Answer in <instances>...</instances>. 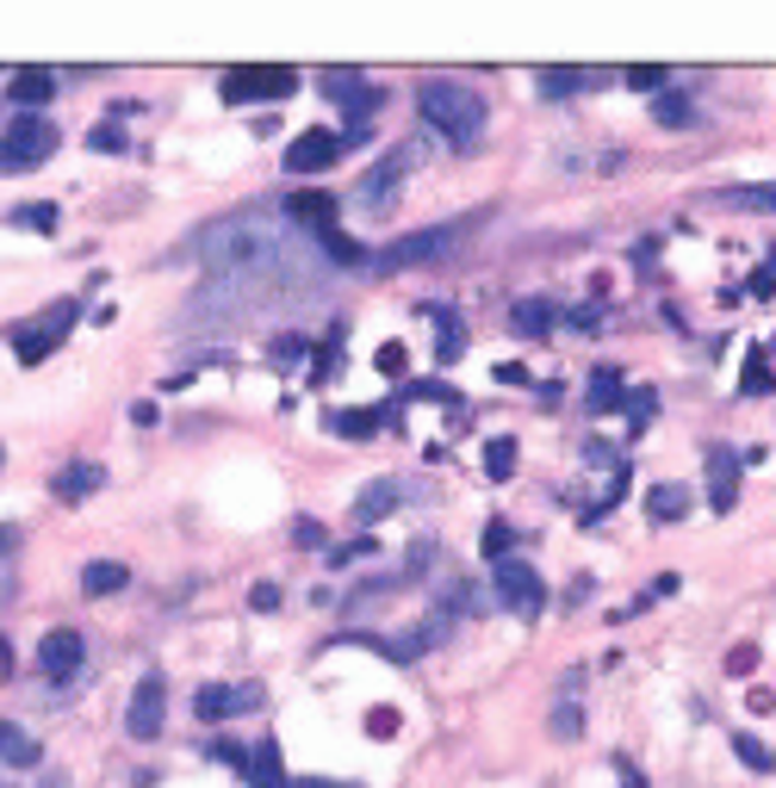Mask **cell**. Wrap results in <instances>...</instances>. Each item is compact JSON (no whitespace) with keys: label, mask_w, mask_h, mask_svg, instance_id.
I'll return each instance as SVG.
<instances>
[{"label":"cell","mask_w":776,"mask_h":788,"mask_svg":"<svg viewBox=\"0 0 776 788\" xmlns=\"http://www.w3.org/2000/svg\"><path fill=\"white\" fill-rule=\"evenodd\" d=\"M745 708H752V714H771L776 695H771V690H752V695H745Z\"/></svg>","instance_id":"c3c4849f"},{"label":"cell","mask_w":776,"mask_h":788,"mask_svg":"<svg viewBox=\"0 0 776 788\" xmlns=\"http://www.w3.org/2000/svg\"><path fill=\"white\" fill-rule=\"evenodd\" d=\"M423 310L435 317V324H442V342H435V348H442V361H460V354H466V329H460V317H454L447 305H423Z\"/></svg>","instance_id":"83f0119b"},{"label":"cell","mask_w":776,"mask_h":788,"mask_svg":"<svg viewBox=\"0 0 776 788\" xmlns=\"http://www.w3.org/2000/svg\"><path fill=\"white\" fill-rule=\"evenodd\" d=\"M460 236V224H435V231H416V236H404L398 249H386L379 255V268H410V261H435V255H447V243Z\"/></svg>","instance_id":"7c38bea8"},{"label":"cell","mask_w":776,"mask_h":788,"mask_svg":"<svg viewBox=\"0 0 776 788\" xmlns=\"http://www.w3.org/2000/svg\"><path fill=\"white\" fill-rule=\"evenodd\" d=\"M57 125L44 113H20L7 131H0V174H32V168H44L50 155H57Z\"/></svg>","instance_id":"7a4b0ae2"},{"label":"cell","mask_w":776,"mask_h":788,"mask_svg":"<svg viewBox=\"0 0 776 788\" xmlns=\"http://www.w3.org/2000/svg\"><path fill=\"white\" fill-rule=\"evenodd\" d=\"M621 788H646V783H640V769L627 764V757H621Z\"/></svg>","instance_id":"f907efd6"},{"label":"cell","mask_w":776,"mask_h":788,"mask_svg":"<svg viewBox=\"0 0 776 788\" xmlns=\"http://www.w3.org/2000/svg\"><path fill=\"white\" fill-rule=\"evenodd\" d=\"M317 243H324V255H330V261H342V268H367V249H361L354 236H342V231H324V236H317Z\"/></svg>","instance_id":"f1b7e54d"},{"label":"cell","mask_w":776,"mask_h":788,"mask_svg":"<svg viewBox=\"0 0 776 788\" xmlns=\"http://www.w3.org/2000/svg\"><path fill=\"white\" fill-rule=\"evenodd\" d=\"M584 69H572V62H553V69H541V94L546 99H572V94H584Z\"/></svg>","instance_id":"484cf974"},{"label":"cell","mask_w":776,"mask_h":788,"mask_svg":"<svg viewBox=\"0 0 776 788\" xmlns=\"http://www.w3.org/2000/svg\"><path fill=\"white\" fill-rule=\"evenodd\" d=\"M398 174H404V150L391 155V162H379V168L361 180V199H367V212H386V205H391V187H398Z\"/></svg>","instance_id":"d6986e66"},{"label":"cell","mask_w":776,"mask_h":788,"mask_svg":"<svg viewBox=\"0 0 776 788\" xmlns=\"http://www.w3.org/2000/svg\"><path fill=\"white\" fill-rule=\"evenodd\" d=\"M652 118H659V125H690V118H696V106H690L678 87H665V94L652 99Z\"/></svg>","instance_id":"1f68e13d"},{"label":"cell","mask_w":776,"mask_h":788,"mask_svg":"<svg viewBox=\"0 0 776 788\" xmlns=\"http://www.w3.org/2000/svg\"><path fill=\"white\" fill-rule=\"evenodd\" d=\"M584 404H590V410H621V404H627V398H621V373H615V366H602V373H597V385H590V398H584Z\"/></svg>","instance_id":"f546056e"},{"label":"cell","mask_w":776,"mask_h":788,"mask_svg":"<svg viewBox=\"0 0 776 788\" xmlns=\"http://www.w3.org/2000/svg\"><path fill=\"white\" fill-rule=\"evenodd\" d=\"M87 143H94L99 155H125V150H131V137L118 131V118H106V125H94V137H87Z\"/></svg>","instance_id":"d590c367"},{"label":"cell","mask_w":776,"mask_h":788,"mask_svg":"<svg viewBox=\"0 0 776 788\" xmlns=\"http://www.w3.org/2000/svg\"><path fill=\"white\" fill-rule=\"evenodd\" d=\"M162 720H168V683H162V677H143V683L131 690L125 732H131V739H155V732H162Z\"/></svg>","instance_id":"30bf717a"},{"label":"cell","mask_w":776,"mask_h":788,"mask_svg":"<svg viewBox=\"0 0 776 788\" xmlns=\"http://www.w3.org/2000/svg\"><path fill=\"white\" fill-rule=\"evenodd\" d=\"M739 391H745V398H771V391H776V373H771V354H764V342L745 348V373H739Z\"/></svg>","instance_id":"ffe728a7"},{"label":"cell","mask_w":776,"mask_h":788,"mask_svg":"<svg viewBox=\"0 0 776 788\" xmlns=\"http://www.w3.org/2000/svg\"><path fill=\"white\" fill-rule=\"evenodd\" d=\"M646 516L659 521H683L690 516V491H683V484H659V491H646Z\"/></svg>","instance_id":"44dd1931"},{"label":"cell","mask_w":776,"mask_h":788,"mask_svg":"<svg viewBox=\"0 0 776 788\" xmlns=\"http://www.w3.org/2000/svg\"><path fill=\"white\" fill-rule=\"evenodd\" d=\"M249 609H255V615H273V609H280V584H255Z\"/></svg>","instance_id":"60d3db41"},{"label":"cell","mask_w":776,"mask_h":788,"mask_svg":"<svg viewBox=\"0 0 776 788\" xmlns=\"http://www.w3.org/2000/svg\"><path fill=\"white\" fill-rule=\"evenodd\" d=\"M479 546H485V558H497V565H504V558H509V546H516V528H509V521H491Z\"/></svg>","instance_id":"8d00e7d4"},{"label":"cell","mask_w":776,"mask_h":788,"mask_svg":"<svg viewBox=\"0 0 776 788\" xmlns=\"http://www.w3.org/2000/svg\"><path fill=\"white\" fill-rule=\"evenodd\" d=\"M776 292V261H764V268L752 273V286H745V298H771Z\"/></svg>","instance_id":"7bdbcfd3"},{"label":"cell","mask_w":776,"mask_h":788,"mask_svg":"<svg viewBox=\"0 0 776 788\" xmlns=\"http://www.w3.org/2000/svg\"><path fill=\"white\" fill-rule=\"evenodd\" d=\"M7 99H13V106H25V113H38V106H50V99H57V75H50V69H20V75H13V87H7Z\"/></svg>","instance_id":"5bb4252c"},{"label":"cell","mask_w":776,"mask_h":788,"mask_svg":"<svg viewBox=\"0 0 776 788\" xmlns=\"http://www.w3.org/2000/svg\"><path fill=\"white\" fill-rule=\"evenodd\" d=\"M720 205H733V212H776V180H752V187H727V192H720Z\"/></svg>","instance_id":"cb8c5ba5"},{"label":"cell","mask_w":776,"mask_h":788,"mask_svg":"<svg viewBox=\"0 0 776 788\" xmlns=\"http://www.w3.org/2000/svg\"><path fill=\"white\" fill-rule=\"evenodd\" d=\"M733 757H739L745 769H757V776H771V769H776V751L764 745L757 732H733Z\"/></svg>","instance_id":"4316f807"},{"label":"cell","mask_w":776,"mask_h":788,"mask_svg":"<svg viewBox=\"0 0 776 788\" xmlns=\"http://www.w3.org/2000/svg\"><path fill=\"white\" fill-rule=\"evenodd\" d=\"M497 379H504V385H522L528 366H522V361H504V366H497Z\"/></svg>","instance_id":"7dc6e473"},{"label":"cell","mask_w":776,"mask_h":788,"mask_svg":"<svg viewBox=\"0 0 776 788\" xmlns=\"http://www.w3.org/2000/svg\"><path fill=\"white\" fill-rule=\"evenodd\" d=\"M305 354H310V342H305V336H292V329L268 342V361H273V366H298Z\"/></svg>","instance_id":"e575fe53"},{"label":"cell","mask_w":776,"mask_h":788,"mask_svg":"<svg viewBox=\"0 0 776 788\" xmlns=\"http://www.w3.org/2000/svg\"><path fill=\"white\" fill-rule=\"evenodd\" d=\"M621 81H627L634 94H665V87H671V75H665L659 62H634V69H621Z\"/></svg>","instance_id":"4dcf8cb0"},{"label":"cell","mask_w":776,"mask_h":788,"mask_svg":"<svg viewBox=\"0 0 776 788\" xmlns=\"http://www.w3.org/2000/svg\"><path fill=\"white\" fill-rule=\"evenodd\" d=\"M249 788H292L286 783V757H280V739H261L249 751Z\"/></svg>","instance_id":"9a60e30c"},{"label":"cell","mask_w":776,"mask_h":788,"mask_svg":"<svg viewBox=\"0 0 776 788\" xmlns=\"http://www.w3.org/2000/svg\"><path fill=\"white\" fill-rule=\"evenodd\" d=\"M373 546H379V540H349V546H336V553H330V565H349V558L373 553Z\"/></svg>","instance_id":"f6af8a7d"},{"label":"cell","mask_w":776,"mask_h":788,"mask_svg":"<svg viewBox=\"0 0 776 788\" xmlns=\"http://www.w3.org/2000/svg\"><path fill=\"white\" fill-rule=\"evenodd\" d=\"M310 354H317V373H310V379H317V385L336 379V373H342V329H336V336H324Z\"/></svg>","instance_id":"d6a6232c"},{"label":"cell","mask_w":776,"mask_h":788,"mask_svg":"<svg viewBox=\"0 0 776 788\" xmlns=\"http://www.w3.org/2000/svg\"><path fill=\"white\" fill-rule=\"evenodd\" d=\"M497 602H504L509 615H541L546 609V584H541V572L528 565V558H504L497 565Z\"/></svg>","instance_id":"5b68a950"},{"label":"cell","mask_w":776,"mask_h":788,"mask_svg":"<svg viewBox=\"0 0 776 788\" xmlns=\"http://www.w3.org/2000/svg\"><path fill=\"white\" fill-rule=\"evenodd\" d=\"M292 788H349V783H324V776H310V783H292Z\"/></svg>","instance_id":"816d5d0a"},{"label":"cell","mask_w":776,"mask_h":788,"mask_svg":"<svg viewBox=\"0 0 776 788\" xmlns=\"http://www.w3.org/2000/svg\"><path fill=\"white\" fill-rule=\"evenodd\" d=\"M0 764L32 769V764H38V739H32L25 727H13V720H7V727H0Z\"/></svg>","instance_id":"603a6c76"},{"label":"cell","mask_w":776,"mask_h":788,"mask_svg":"<svg viewBox=\"0 0 776 788\" xmlns=\"http://www.w3.org/2000/svg\"><path fill=\"white\" fill-rule=\"evenodd\" d=\"M404 366H410L404 342H386V348H379V373H391V379H398V373H404Z\"/></svg>","instance_id":"b9f144b4"},{"label":"cell","mask_w":776,"mask_h":788,"mask_svg":"<svg viewBox=\"0 0 776 788\" xmlns=\"http://www.w3.org/2000/svg\"><path fill=\"white\" fill-rule=\"evenodd\" d=\"M485 472L497 484L509 479V472H516V442H509V435H497V442H485Z\"/></svg>","instance_id":"836d02e7"},{"label":"cell","mask_w":776,"mask_h":788,"mask_svg":"<svg viewBox=\"0 0 776 788\" xmlns=\"http://www.w3.org/2000/svg\"><path fill=\"white\" fill-rule=\"evenodd\" d=\"M298 94V69L286 62H236L224 69V99L231 106H268V99H292Z\"/></svg>","instance_id":"3957f363"},{"label":"cell","mask_w":776,"mask_h":788,"mask_svg":"<svg viewBox=\"0 0 776 788\" xmlns=\"http://www.w3.org/2000/svg\"><path fill=\"white\" fill-rule=\"evenodd\" d=\"M578 727H584V714H578V708H560V714H553V732H560V739H572Z\"/></svg>","instance_id":"bcb514c9"},{"label":"cell","mask_w":776,"mask_h":788,"mask_svg":"<svg viewBox=\"0 0 776 788\" xmlns=\"http://www.w3.org/2000/svg\"><path fill=\"white\" fill-rule=\"evenodd\" d=\"M81 664H87V639H81L75 627H57V634L38 639V671L50 677V683H69Z\"/></svg>","instance_id":"9c48e42d"},{"label":"cell","mask_w":776,"mask_h":788,"mask_svg":"<svg viewBox=\"0 0 776 788\" xmlns=\"http://www.w3.org/2000/svg\"><path fill=\"white\" fill-rule=\"evenodd\" d=\"M386 423H391V410H336V416H324V428L342 435V442H373Z\"/></svg>","instance_id":"4fadbf2b"},{"label":"cell","mask_w":776,"mask_h":788,"mask_svg":"<svg viewBox=\"0 0 776 788\" xmlns=\"http://www.w3.org/2000/svg\"><path fill=\"white\" fill-rule=\"evenodd\" d=\"M81 590H87V597H118V590H131V565L94 558V565H81Z\"/></svg>","instance_id":"2e32d148"},{"label":"cell","mask_w":776,"mask_h":788,"mask_svg":"<svg viewBox=\"0 0 776 788\" xmlns=\"http://www.w3.org/2000/svg\"><path fill=\"white\" fill-rule=\"evenodd\" d=\"M391 509H398V484H391V479H373L367 491L354 497V521H361V528H373V521H386Z\"/></svg>","instance_id":"ac0fdd59"},{"label":"cell","mask_w":776,"mask_h":788,"mask_svg":"<svg viewBox=\"0 0 776 788\" xmlns=\"http://www.w3.org/2000/svg\"><path fill=\"white\" fill-rule=\"evenodd\" d=\"M20 224H38V231H50V224H57V205H20Z\"/></svg>","instance_id":"ee69618b"},{"label":"cell","mask_w":776,"mask_h":788,"mask_svg":"<svg viewBox=\"0 0 776 788\" xmlns=\"http://www.w3.org/2000/svg\"><path fill=\"white\" fill-rule=\"evenodd\" d=\"M292 534H298V546H305V553H324V546H330V534H324V521H310V516H298V521H292Z\"/></svg>","instance_id":"74e56055"},{"label":"cell","mask_w":776,"mask_h":788,"mask_svg":"<svg viewBox=\"0 0 776 788\" xmlns=\"http://www.w3.org/2000/svg\"><path fill=\"white\" fill-rule=\"evenodd\" d=\"M99 479H106L99 466H69V472H57L50 491H57V503H81V497H94L99 491Z\"/></svg>","instance_id":"7402d4cb"},{"label":"cell","mask_w":776,"mask_h":788,"mask_svg":"<svg viewBox=\"0 0 776 788\" xmlns=\"http://www.w3.org/2000/svg\"><path fill=\"white\" fill-rule=\"evenodd\" d=\"M20 540H25L20 528H0V558H13V553H20Z\"/></svg>","instance_id":"681fc988"},{"label":"cell","mask_w":776,"mask_h":788,"mask_svg":"<svg viewBox=\"0 0 776 788\" xmlns=\"http://www.w3.org/2000/svg\"><path fill=\"white\" fill-rule=\"evenodd\" d=\"M286 212L298 217V224H310V231L324 236V231H336V192H292V199H286Z\"/></svg>","instance_id":"e0dca14e"},{"label":"cell","mask_w":776,"mask_h":788,"mask_svg":"<svg viewBox=\"0 0 776 788\" xmlns=\"http://www.w3.org/2000/svg\"><path fill=\"white\" fill-rule=\"evenodd\" d=\"M509 329H516V336H528V342H541L546 329H553V305H541V298H522V305L509 310Z\"/></svg>","instance_id":"d4e9b609"},{"label":"cell","mask_w":776,"mask_h":788,"mask_svg":"<svg viewBox=\"0 0 776 788\" xmlns=\"http://www.w3.org/2000/svg\"><path fill=\"white\" fill-rule=\"evenodd\" d=\"M255 708H261V683H205L193 695L199 720H236V714H255Z\"/></svg>","instance_id":"ba28073f"},{"label":"cell","mask_w":776,"mask_h":788,"mask_svg":"<svg viewBox=\"0 0 776 788\" xmlns=\"http://www.w3.org/2000/svg\"><path fill=\"white\" fill-rule=\"evenodd\" d=\"M75 317H81V298H62V305H50V310H44L38 324H20L13 336H7V342H13V354H20L25 366H38L44 354H50V348H57L62 336L75 329Z\"/></svg>","instance_id":"277c9868"},{"label":"cell","mask_w":776,"mask_h":788,"mask_svg":"<svg viewBox=\"0 0 776 788\" xmlns=\"http://www.w3.org/2000/svg\"><path fill=\"white\" fill-rule=\"evenodd\" d=\"M416 113H423L454 150H472L479 131H485V99L472 94V87H460V81H447V75H428L423 87H416Z\"/></svg>","instance_id":"6da1fadb"},{"label":"cell","mask_w":776,"mask_h":788,"mask_svg":"<svg viewBox=\"0 0 776 788\" xmlns=\"http://www.w3.org/2000/svg\"><path fill=\"white\" fill-rule=\"evenodd\" d=\"M727 671H733V677H752V671H757V646H752V639L727 652Z\"/></svg>","instance_id":"ab89813d"},{"label":"cell","mask_w":776,"mask_h":788,"mask_svg":"<svg viewBox=\"0 0 776 788\" xmlns=\"http://www.w3.org/2000/svg\"><path fill=\"white\" fill-rule=\"evenodd\" d=\"M324 94H330L336 106L349 113V125H354V131H367V118L379 113V106H386V94H379L373 81H361L354 69H324Z\"/></svg>","instance_id":"8992f818"},{"label":"cell","mask_w":776,"mask_h":788,"mask_svg":"<svg viewBox=\"0 0 776 788\" xmlns=\"http://www.w3.org/2000/svg\"><path fill=\"white\" fill-rule=\"evenodd\" d=\"M702 466H708V509H715V516H727V509H733L739 503V454L733 447H708V454H702Z\"/></svg>","instance_id":"8fae6325"},{"label":"cell","mask_w":776,"mask_h":788,"mask_svg":"<svg viewBox=\"0 0 776 788\" xmlns=\"http://www.w3.org/2000/svg\"><path fill=\"white\" fill-rule=\"evenodd\" d=\"M342 150H349V137H336L330 125H310L286 143V174H324Z\"/></svg>","instance_id":"52a82bcc"},{"label":"cell","mask_w":776,"mask_h":788,"mask_svg":"<svg viewBox=\"0 0 776 788\" xmlns=\"http://www.w3.org/2000/svg\"><path fill=\"white\" fill-rule=\"evenodd\" d=\"M398 727H404V714H398V708H373V714H367V732H373V739H391Z\"/></svg>","instance_id":"f35d334b"}]
</instances>
